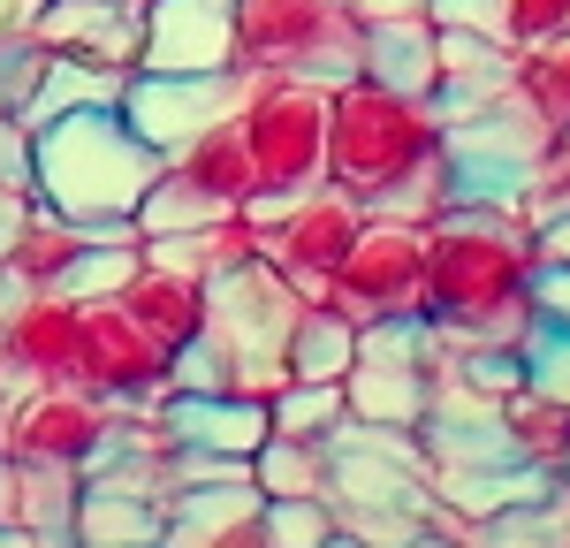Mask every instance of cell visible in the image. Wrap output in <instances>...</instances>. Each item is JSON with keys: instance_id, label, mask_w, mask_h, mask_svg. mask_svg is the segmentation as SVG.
<instances>
[{"instance_id": "obj_27", "label": "cell", "mask_w": 570, "mask_h": 548, "mask_svg": "<svg viewBox=\"0 0 570 548\" xmlns=\"http://www.w3.org/2000/svg\"><path fill=\"white\" fill-rule=\"evenodd\" d=\"M122 85H130V69H107V61H91V53H46L23 123L39 130V123L77 115V107H122Z\"/></svg>"}, {"instance_id": "obj_23", "label": "cell", "mask_w": 570, "mask_h": 548, "mask_svg": "<svg viewBox=\"0 0 570 548\" xmlns=\"http://www.w3.org/2000/svg\"><path fill=\"white\" fill-rule=\"evenodd\" d=\"M494 434H502V457H510V464L556 480L563 457H570V404L548 397V389H532V381H518V389L494 404Z\"/></svg>"}, {"instance_id": "obj_17", "label": "cell", "mask_w": 570, "mask_h": 548, "mask_svg": "<svg viewBox=\"0 0 570 548\" xmlns=\"http://www.w3.org/2000/svg\"><path fill=\"white\" fill-rule=\"evenodd\" d=\"M137 0H39L31 39L46 53H91L107 69H137Z\"/></svg>"}, {"instance_id": "obj_37", "label": "cell", "mask_w": 570, "mask_h": 548, "mask_svg": "<svg viewBox=\"0 0 570 548\" xmlns=\"http://www.w3.org/2000/svg\"><path fill=\"white\" fill-rule=\"evenodd\" d=\"M525 381L570 404V335H563V327H540V320H532V335H525Z\"/></svg>"}, {"instance_id": "obj_43", "label": "cell", "mask_w": 570, "mask_h": 548, "mask_svg": "<svg viewBox=\"0 0 570 548\" xmlns=\"http://www.w3.org/2000/svg\"><path fill=\"white\" fill-rule=\"evenodd\" d=\"M411 8H426V0H351L357 23H389V16H411Z\"/></svg>"}, {"instance_id": "obj_16", "label": "cell", "mask_w": 570, "mask_h": 548, "mask_svg": "<svg viewBox=\"0 0 570 548\" xmlns=\"http://www.w3.org/2000/svg\"><path fill=\"white\" fill-rule=\"evenodd\" d=\"M160 541L153 548H266L259 488L252 480H214V488H176L160 502Z\"/></svg>"}, {"instance_id": "obj_13", "label": "cell", "mask_w": 570, "mask_h": 548, "mask_svg": "<svg viewBox=\"0 0 570 548\" xmlns=\"http://www.w3.org/2000/svg\"><path fill=\"white\" fill-rule=\"evenodd\" d=\"M236 99H244V69H206V77H153V69H130V85H122V123L168 160L183 137H198L214 115H236Z\"/></svg>"}, {"instance_id": "obj_2", "label": "cell", "mask_w": 570, "mask_h": 548, "mask_svg": "<svg viewBox=\"0 0 570 548\" xmlns=\"http://www.w3.org/2000/svg\"><path fill=\"white\" fill-rule=\"evenodd\" d=\"M327 183L351 190L365 214L434 222L449 190V130L434 99L373 85L365 69L327 85Z\"/></svg>"}, {"instance_id": "obj_42", "label": "cell", "mask_w": 570, "mask_h": 548, "mask_svg": "<svg viewBox=\"0 0 570 548\" xmlns=\"http://www.w3.org/2000/svg\"><path fill=\"white\" fill-rule=\"evenodd\" d=\"M31 206H39V190H16V183H0V252L16 244V228L31 222Z\"/></svg>"}, {"instance_id": "obj_39", "label": "cell", "mask_w": 570, "mask_h": 548, "mask_svg": "<svg viewBox=\"0 0 570 548\" xmlns=\"http://www.w3.org/2000/svg\"><path fill=\"white\" fill-rule=\"evenodd\" d=\"M525 297H532V320L540 327H563L570 335V267H540Z\"/></svg>"}, {"instance_id": "obj_8", "label": "cell", "mask_w": 570, "mask_h": 548, "mask_svg": "<svg viewBox=\"0 0 570 548\" xmlns=\"http://www.w3.org/2000/svg\"><path fill=\"white\" fill-rule=\"evenodd\" d=\"M327 297L357 327H373V320H426V222L365 214L351 252L327 274Z\"/></svg>"}, {"instance_id": "obj_45", "label": "cell", "mask_w": 570, "mask_h": 548, "mask_svg": "<svg viewBox=\"0 0 570 548\" xmlns=\"http://www.w3.org/2000/svg\"><path fill=\"white\" fill-rule=\"evenodd\" d=\"M403 548H456V541H441V534H426V526H419V534H411Z\"/></svg>"}, {"instance_id": "obj_28", "label": "cell", "mask_w": 570, "mask_h": 548, "mask_svg": "<svg viewBox=\"0 0 570 548\" xmlns=\"http://www.w3.org/2000/svg\"><path fill=\"white\" fill-rule=\"evenodd\" d=\"M160 502L153 496H122V488H77V518L69 541L77 548H153L160 541Z\"/></svg>"}, {"instance_id": "obj_35", "label": "cell", "mask_w": 570, "mask_h": 548, "mask_svg": "<svg viewBox=\"0 0 570 548\" xmlns=\"http://www.w3.org/2000/svg\"><path fill=\"white\" fill-rule=\"evenodd\" d=\"M39 69H46V46L31 39V31L0 39V115H23V107H31V91H39Z\"/></svg>"}, {"instance_id": "obj_34", "label": "cell", "mask_w": 570, "mask_h": 548, "mask_svg": "<svg viewBox=\"0 0 570 548\" xmlns=\"http://www.w3.org/2000/svg\"><path fill=\"white\" fill-rule=\"evenodd\" d=\"M335 526L357 534V541L373 548H403L419 526H426V510H389V502H335Z\"/></svg>"}, {"instance_id": "obj_20", "label": "cell", "mask_w": 570, "mask_h": 548, "mask_svg": "<svg viewBox=\"0 0 570 548\" xmlns=\"http://www.w3.org/2000/svg\"><path fill=\"white\" fill-rule=\"evenodd\" d=\"M77 488H85V480H77L69 464H16V457H0V526L39 534L46 548H77L69 541Z\"/></svg>"}, {"instance_id": "obj_18", "label": "cell", "mask_w": 570, "mask_h": 548, "mask_svg": "<svg viewBox=\"0 0 570 548\" xmlns=\"http://www.w3.org/2000/svg\"><path fill=\"white\" fill-rule=\"evenodd\" d=\"M115 305L176 359L183 343H198L206 335V282L198 274H183V267H160V260H145L137 252V267H130V282L115 290Z\"/></svg>"}, {"instance_id": "obj_26", "label": "cell", "mask_w": 570, "mask_h": 548, "mask_svg": "<svg viewBox=\"0 0 570 548\" xmlns=\"http://www.w3.org/2000/svg\"><path fill=\"white\" fill-rule=\"evenodd\" d=\"M168 168H176L183 183H198L206 198H220V206H244V198H252V153H244L236 115H214L198 137H183L176 153H168Z\"/></svg>"}, {"instance_id": "obj_7", "label": "cell", "mask_w": 570, "mask_h": 548, "mask_svg": "<svg viewBox=\"0 0 570 548\" xmlns=\"http://www.w3.org/2000/svg\"><path fill=\"white\" fill-rule=\"evenodd\" d=\"M244 214L259 222V260L297 290V305H335L327 274L351 252V236L365 228V206H357L351 190L312 183L297 198H244Z\"/></svg>"}, {"instance_id": "obj_1", "label": "cell", "mask_w": 570, "mask_h": 548, "mask_svg": "<svg viewBox=\"0 0 570 548\" xmlns=\"http://www.w3.org/2000/svg\"><path fill=\"white\" fill-rule=\"evenodd\" d=\"M532 222L502 198H449L426 222V320L464 351H525L532 335Z\"/></svg>"}, {"instance_id": "obj_41", "label": "cell", "mask_w": 570, "mask_h": 548, "mask_svg": "<svg viewBox=\"0 0 570 548\" xmlns=\"http://www.w3.org/2000/svg\"><path fill=\"white\" fill-rule=\"evenodd\" d=\"M532 252H540V267H570V206L532 222Z\"/></svg>"}, {"instance_id": "obj_44", "label": "cell", "mask_w": 570, "mask_h": 548, "mask_svg": "<svg viewBox=\"0 0 570 548\" xmlns=\"http://www.w3.org/2000/svg\"><path fill=\"white\" fill-rule=\"evenodd\" d=\"M320 548H373V541H357V534H343V526H335V534H327Z\"/></svg>"}, {"instance_id": "obj_32", "label": "cell", "mask_w": 570, "mask_h": 548, "mask_svg": "<svg viewBox=\"0 0 570 548\" xmlns=\"http://www.w3.org/2000/svg\"><path fill=\"white\" fill-rule=\"evenodd\" d=\"M518 85H525V99L548 123H570V31L532 46V53H518Z\"/></svg>"}, {"instance_id": "obj_33", "label": "cell", "mask_w": 570, "mask_h": 548, "mask_svg": "<svg viewBox=\"0 0 570 548\" xmlns=\"http://www.w3.org/2000/svg\"><path fill=\"white\" fill-rule=\"evenodd\" d=\"M259 526H266V548H320L335 534V510L320 496H266Z\"/></svg>"}, {"instance_id": "obj_40", "label": "cell", "mask_w": 570, "mask_h": 548, "mask_svg": "<svg viewBox=\"0 0 570 548\" xmlns=\"http://www.w3.org/2000/svg\"><path fill=\"white\" fill-rule=\"evenodd\" d=\"M0 183L31 190V123L23 115H0Z\"/></svg>"}, {"instance_id": "obj_31", "label": "cell", "mask_w": 570, "mask_h": 548, "mask_svg": "<svg viewBox=\"0 0 570 548\" xmlns=\"http://www.w3.org/2000/svg\"><path fill=\"white\" fill-rule=\"evenodd\" d=\"M343 419H351L343 381H282L266 397V434H289V442H327Z\"/></svg>"}, {"instance_id": "obj_25", "label": "cell", "mask_w": 570, "mask_h": 548, "mask_svg": "<svg viewBox=\"0 0 570 548\" xmlns=\"http://www.w3.org/2000/svg\"><path fill=\"white\" fill-rule=\"evenodd\" d=\"M137 252H145V260H160V267H183V274H198V282H214V274L244 267V260H259V222L236 206V214H220V222H206V228L145 236Z\"/></svg>"}, {"instance_id": "obj_12", "label": "cell", "mask_w": 570, "mask_h": 548, "mask_svg": "<svg viewBox=\"0 0 570 548\" xmlns=\"http://www.w3.org/2000/svg\"><path fill=\"white\" fill-rule=\"evenodd\" d=\"M69 381H85L107 404H168V351L115 297H99V305H85V343H77Z\"/></svg>"}, {"instance_id": "obj_10", "label": "cell", "mask_w": 570, "mask_h": 548, "mask_svg": "<svg viewBox=\"0 0 570 548\" xmlns=\"http://www.w3.org/2000/svg\"><path fill=\"white\" fill-rule=\"evenodd\" d=\"M115 404L91 397L85 381H23L0 397V457L16 464H69L85 472V457L107 442Z\"/></svg>"}, {"instance_id": "obj_48", "label": "cell", "mask_w": 570, "mask_h": 548, "mask_svg": "<svg viewBox=\"0 0 570 548\" xmlns=\"http://www.w3.org/2000/svg\"><path fill=\"white\" fill-rule=\"evenodd\" d=\"M563 145H570V123H563Z\"/></svg>"}, {"instance_id": "obj_22", "label": "cell", "mask_w": 570, "mask_h": 548, "mask_svg": "<svg viewBox=\"0 0 570 548\" xmlns=\"http://www.w3.org/2000/svg\"><path fill=\"white\" fill-rule=\"evenodd\" d=\"M357 69L389 91H411V99H434V77H441V31L426 23V8L411 16H389V23H365V53Z\"/></svg>"}, {"instance_id": "obj_47", "label": "cell", "mask_w": 570, "mask_h": 548, "mask_svg": "<svg viewBox=\"0 0 570 548\" xmlns=\"http://www.w3.org/2000/svg\"><path fill=\"white\" fill-rule=\"evenodd\" d=\"M0 548H8V526H0Z\"/></svg>"}, {"instance_id": "obj_15", "label": "cell", "mask_w": 570, "mask_h": 548, "mask_svg": "<svg viewBox=\"0 0 570 548\" xmlns=\"http://www.w3.org/2000/svg\"><path fill=\"white\" fill-rule=\"evenodd\" d=\"M137 69L153 77H206L236 69V31L228 0H137Z\"/></svg>"}, {"instance_id": "obj_29", "label": "cell", "mask_w": 570, "mask_h": 548, "mask_svg": "<svg viewBox=\"0 0 570 548\" xmlns=\"http://www.w3.org/2000/svg\"><path fill=\"white\" fill-rule=\"evenodd\" d=\"M282 359H289V381H343L357 359V320L335 305H297Z\"/></svg>"}, {"instance_id": "obj_3", "label": "cell", "mask_w": 570, "mask_h": 548, "mask_svg": "<svg viewBox=\"0 0 570 548\" xmlns=\"http://www.w3.org/2000/svg\"><path fill=\"white\" fill-rule=\"evenodd\" d=\"M160 176V153L122 123V107H77L31 130V190L39 206L85 228H122ZM137 228V222H130Z\"/></svg>"}, {"instance_id": "obj_36", "label": "cell", "mask_w": 570, "mask_h": 548, "mask_svg": "<svg viewBox=\"0 0 570 548\" xmlns=\"http://www.w3.org/2000/svg\"><path fill=\"white\" fill-rule=\"evenodd\" d=\"M563 31H570V0H502V39L518 53L563 39Z\"/></svg>"}, {"instance_id": "obj_21", "label": "cell", "mask_w": 570, "mask_h": 548, "mask_svg": "<svg viewBox=\"0 0 570 548\" xmlns=\"http://www.w3.org/2000/svg\"><path fill=\"white\" fill-rule=\"evenodd\" d=\"M518 85V46L510 39H472V31H441V77H434V115L456 123L487 107L494 91Z\"/></svg>"}, {"instance_id": "obj_11", "label": "cell", "mask_w": 570, "mask_h": 548, "mask_svg": "<svg viewBox=\"0 0 570 548\" xmlns=\"http://www.w3.org/2000/svg\"><path fill=\"white\" fill-rule=\"evenodd\" d=\"M343 404L365 427H419L434 404V373L419 351V320H373L357 327V359L343 373Z\"/></svg>"}, {"instance_id": "obj_24", "label": "cell", "mask_w": 570, "mask_h": 548, "mask_svg": "<svg viewBox=\"0 0 570 548\" xmlns=\"http://www.w3.org/2000/svg\"><path fill=\"white\" fill-rule=\"evenodd\" d=\"M85 244H91L85 222H69V214H53V206H31V222L16 228V244L0 252V282H8V290H61Z\"/></svg>"}, {"instance_id": "obj_14", "label": "cell", "mask_w": 570, "mask_h": 548, "mask_svg": "<svg viewBox=\"0 0 570 548\" xmlns=\"http://www.w3.org/2000/svg\"><path fill=\"white\" fill-rule=\"evenodd\" d=\"M85 343V305L69 290H16L0 305V381H69Z\"/></svg>"}, {"instance_id": "obj_19", "label": "cell", "mask_w": 570, "mask_h": 548, "mask_svg": "<svg viewBox=\"0 0 570 548\" xmlns=\"http://www.w3.org/2000/svg\"><path fill=\"white\" fill-rule=\"evenodd\" d=\"M168 434H176L183 450H214V457H252L266 442V404L252 397H236V389H176L168 404Z\"/></svg>"}, {"instance_id": "obj_4", "label": "cell", "mask_w": 570, "mask_h": 548, "mask_svg": "<svg viewBox=\"0 0 570 548\" xmlns=\"http://www.w3.org/2000/svg\"><path fill=\"white\" fill-rule=\"evenodd\" d=\"M236 130L252 153V198H297L312 183H327V85L244 69Z\"/></svg>"}, {"instance_id": "obj_38", "label": "cell", "mask_w": 570, "mask_h": 548, "mask_svg": "<svg viewBox=\"0 0 570 548\" xmlns=\"http://www.w3.org/2000/svg\"><path fill=\"white\" fill-rule=\"evenodd\" d=\"M434 31H472V39H502V0H426Z\"/></svg>"}, {"instance_id": "obj_6", "label": "cell", "mask_w": 570, "mask_h": 548, "mask_svg": "<svg viewBox=\"0 0 570 548\" xmlns=\"http://www.w3.org/2000/svg\"><path fill=\"white\" fill-rule=\"evenodd\" d=\"M289 320H297V290L266 267V260H244V267H228V274L206 282V343L220 351L236 397L266 404V397L289 381V359H282Z\"/></svg>"}, {"instance_id": "obj_30", "label": "cell", "mask_w": 570, "mask_h": 548, "mask_svg": "<svg viewBox=\"0 0 570 548\" xmlns=\"http://www.w3.org/2000/svg\"><path fill=\"white\" fill-rule=\"evenodd\" d=\"M244 480L266 496H320L327 502V442H289V434H266L259 450L244 457Z\"/></svg>"}, {"instance_id": "obj_9", "label": "cell", "mask_w": 570, "mask_h": 548, "mask_svg": "<svg viewBox=\"0 0 570 548\" xmlns=\"http://www.w3.org/2000/svg\"><path fill=\"white\" fill-rule=\"evenodd\" d=\"M441 130H449V190L456 198H502L510 206L525 168H532V153L556 137V123L525 99V85H510V91H494L487 107L441 123Z\"/></svg>"}, {"instance_id": "obj_46", "label": "cell", "mask_w": 570, "mask_h": 548, "mask_svg": "<svg viewBox=\"0 0 570 548\" xmlns=\"http://www.w3.org/2000/svg\"><path fill=\"white\" fill-rule=\"evenodd\" d=\"M556 488H570V457H563V472H556Z\"/></svg>"}, {"instance_id": "obj_5", "label": "cell", "mask_w": 570, "mask_h": 548, "mask_svg": "<svg viewBox=\"0 0 570 548\" xmlns=\"http://www.w3.org/2000/svg\"><path fill=\"white\" fill-rule=\"evenodd\" d=\"M228 31H236V69H274L312 85L357 77L365 53V23L351 16V0H228Z\"/></svg>"}]
</instances>
